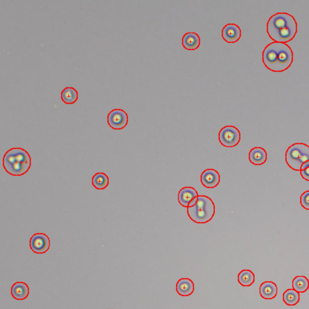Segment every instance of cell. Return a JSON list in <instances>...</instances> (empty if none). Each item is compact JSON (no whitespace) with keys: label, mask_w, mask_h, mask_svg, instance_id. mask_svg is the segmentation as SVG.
<instances>
[{"label":"cell","mask_w":309,"mask_h":309,"mask_svg":"<svg viewBox=\"0 0 309 309\" xmlns=\"http://www.w3.org/2000/svg\"><path fill=\"white\" fill-rule=\"evenodd\" d=\"M266 32L274 42L286 44L293 40L297 33V22L292 15L278 12L269 18Z\"/></svg>","instance_id":"obj_1"},{"label":"cell","mask_w":309,"mask_h":309,"mask_svg":"<svg viewBox=\"0 0 309 309\" xmlns=\"http://www.w3.org/2000/svg\"><path fill=\"white\" fill-rule=\"evenodd\" d=\"M262 61L269 70L274 73L283 72L293 65V51L287 44L273 42L264 48Z\"/></svg>","instance_id":"obj_2"},{"label":"cell","mask_w":309,"mask_h":309,"mask_svg":"<svg viewBox=\"0 0 309 309\" xmlns=\"http://www.w3.org/2000/svg\"><path fill=\"white\" fill-rule=\"evenodd\" d=\"M32 165L31 155L22 148H12L3 157L5 170L12 176H22L26 174Z\"/></svg>","instance_id":"obj_3"},{"label":"cell","mask_w":309,"mask_h":309,"mask_svg":"<svg viewBox=\"0 0 309 309\" xmlns=\"http://www.w3.org/2000/svg\"><path fill=\"white\" fill-rule=\"evenodd\" d=\"M187 214L195 223H208L213 218L215 214L214 202L210 197L201 195L195 206L187 208Z\"/></svg>","instance_id":"obj_4"},{"label":"cell","mask_w":309,"mask_h":309,"mask_svg":"<svg viewBox=\"0 0 309 309\" xmlns=\"http://www.w3.org/2000/svg\"><path fill=\"white\" fill-rule=\"evenodd\" d=\"M286 162L292 169L300 172L301 166L309 162V146L305 143H295L286 152Z\"/></svg>","instance_id":"obj_5"},{"label":"cell","mask_w":309,"mask_h":309,"mask_svg":"<svg viewBox=\"0 0 309 309\" xmlns=\"http://www.w3.org/2000/svg\"><path fill=\"white\" fill-rule=\"evenodd\" d=\"M241 132L233 126H227L220 130L219 140L222 146L227 147H233L239 145L241 141Z\"/></svg>","instance_id":"obj_6"},{"label":"cell","mask_w":309,"mask_h":309,"mask_svg":"<svg viewBox=\"0 0 309 309\" xmlns=\"http://www.w3.org/2000/svg\"><path fill=\"white\" fill-rule=\"evenodd\" d=\"M108 123L115 130L124 129L128 123V115L122 109H114L108 115Z\"/></svg>","instance_id":"obj_7"},{"label":"cell","mask_w":309,"mask_h":309,"mask_svg":"<svg viewBox=\"0 0 309 309\" xmlns=\"http://www.w3.org/2000/svg\"><path fill=\"white\" fill-rule=\"evenodd\" d=\"M30 246L34 253H46L50 248V239L46 234H34L30 241Z\"/></svg>","instance_id":"obj_8"},{"label":"cell","mask_w":309,"mask_h":309,"mask_svg":"<svg viewBox=\"0 0 309 309\" xmlns=\"http://www.w3.org/2000/svg\"><path fill=\"white\" fill-rule=\"evenodd\" d=\"M198 194L194 188L185 187L180 190L179 194V201L184 207H191L197 203Z\"/></svg>","instance_id":"obj_9"},{"label":"cell","mask_w":309,"mask_h":309,"mask_svg":"<svg viewBox=\"0 0 309 309\" xmlns=\"http://www.w3.org/2000/svg\"><path fill=\"white\" fill-rule=\"evenodd\" d=\"M241 29L236 24H227L222 29V36L227 43H236L241 39Z\"/></svg>","instance_id":"obj_10"},{"label":"cell","mask_w":309,"mask_h":309,"mask_svg":"<svg viewBox=\"0 0 309 309\" xmlns=\"http://www.w3.org/2000/svg\"><path fill=\"white\" fill-rule=\"evenodd\" d=\"M202 184L208 189L216 187L221 180V176L215 169H209L204 170L201 177Z\"/></svg>","instance_id":"obj_11"},{"label":"cell","mask_w":309,"mask_h":309,"mask_svg":"<svg viewBox=\"0 0 309 309\" xmlns=\"http://www.w3.org/2000/svg\"><path fill=\"white\" fill-rule=\"evenodd\" d=\"M182 46L188 50H195L199 48L201 39L196 33L189 32L182 37Z\"/></svg>","instance_id":"obj_12"},{"label":"cell","mask_w":309,"mask_h":309,"mask_svg":"<svg viewBox=\"0 0 309 309\" xmlns=\"http://www.w3.org/2000/svg\"><path fill=\"white\" fill-rule=\"evenodd\" d=\"M177 293L182 296L192 295L195 291V284L189 278H181L178 281L176 286Z\"/></svg>","instance_id":"obj_13"},{"label":"cell","mask_w":309,"mask_h":309,"mask_svg":"<svg viewBox=\"0 0 309 309\" xmlns=\"http://www.w3.org/2000/svg\"><path fill=\"white\" fill-rule=\"evenodd\" d=\"M249 160L252 164L260 165L265 163L267 160V153L262 147H257L249 152Z\"/></svg>","instance_id":"obj_14"},{"label":"cell","mask_w":309,"mask_h":309,"mask_svg":"<svg viewBox=\"0 0 309 309\" xmlns=\"http://www.w3.org/2000/svg\"><path fill=\"white\" fill-rule=\"evenodd\" d=\"M11 293L12 296L17 300H25L29 296V286L25 283H16L12 287Z\"/></svg>","instance_id":"obj_15"},{"label":"cell","mask_w":309,"mask_h":309,"mask_svg":"<svg viewBox=\"0 0 309 309\" xmlns=\"http://www.w3.org/2000/svg\"><path fill=\"white\" fill-rule=\"evenodd\" d=\"M260 293L262 298L266 300H271L277 295V287L271 281H266L261 284Z\"/></svg>","instance_id":"obj_16"},{"label":"cell","mask_w":309,"mask_h":309,"mask_svg":"<svg viewBox=\"0 0 309 309\" xmlns=\"http://www.w3.org/2000/svg\"><path fill=\"white\" fill-rule=\"evenodd\" d=\"M61 99L67 105H72L78 100V92L73 87H66L61 93Z\"/></svg>","instance_id":"obj_17"},{"label":"cell","mask_w":309,"mask_h":309,"mask_svg":"<svg viewBox=\"0 0 309 309\" xmlns=\"http://www.w3.org/2000/svg\"><path fill=\"white\" fill-rule=\"evenodd\" d=\"M92 184L95 189L104 190L107 188L110 184V179L108 175L104 173H97L93 177Z\"/></svg>","instance_id":"obj_18"},{"label":"cell","mask_w":309,"mask_h":309,"mask_svg":"<svg viewBox=\"0 0 309 309\" xmlns=\"http://www.w3.org/2000/svg\"><path fill=\"white\" fill-rule=\"evenodd\" d=\"M255 281V276L250 270H243L239 274L238 281L242 286H250Z\"/></svg>","instance_id":"obj_19"},{"label":"cell","mask_w":309,"mask_h":309,"mask_svg":"<svg viewBox=\"0 0 309 309\" xmlns=\"http://www.w3.org/2000/svg\"><path fill=\"white\" fill-rule=\"evenodd\" d=\"M293 286L294 290L298 293H305L309 288V281L306 276H298L293 279Z\"/></svg>","instance_id":"obj_20"},{"label":"cell","mask_w":309,"mask_h":309,"mask_svg":"<svg viewBox=\"0 0 309 309\" xmlns=\"http://www.w3.org/2000/svg\"><path fill=\"white\" fill-rule=\"evenodd\" d=\"M283 301L287 305H296L300 301V294L294 289H288L283 294Z\"/></svg>","instance_id":"obj_21"},{"label":"cell","mask_w":309,"mask_h":309,"mask_svg":"<svg viewBox=\"0 0 309 309\" xmlns=\"http://www.w3.org/2000/svg\"><path fill=\"white\" fill-rule=\"evenodd\" d=\"M300 204L304 209L309 210V191H306L301 195Z\"/></svg>","instance_id":"obj_22"},{"label":"cell","mask_w":309,"mask_h":309,"mask_svg":"<svg viewBox=\"0 0 309 309\" xmlns=\"http://www.w3.org/2000/svg\"><path fill=\"white\" fill-rule=\"evenodd\" d=\"M300 174L304 179L309 181V167L306 170H301V171H300Z\"/></svg>","instance_id":"obj_23"}]
</instances>
